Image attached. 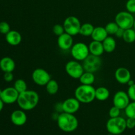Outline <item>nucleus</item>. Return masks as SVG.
<instances>
[{
	"label": "nucleus",
	"mask_w": 135,
	"mask_h": 135,
	"mask_svg": "<svg viewBox=\"0 0 135 135\" xmlns=\"http://www.w3.org/2000/svg\"><path fill=\"white\" fill-rule=\"evenodd\" d=\"M19 93L15 90L14 87H7L2 90L1 99L4 104H12L17 102Z\"/></svg>",
	"instance_id": "obj_11"
},
{
	"label": "nucleus",
	"mask_w": 135,
	"mask_h": 135,
	"mask_svg": "<svg viewBox=\"0 0 135 135\" xmlns=\"http://www.w3.org/2000/svg\"><path fill=\"white\" fill-rule=\"evenodd\" d=\"M3 79L5 81L9 83V82H11L13 80V79H14V75H13L12 72L5 73L3 75Z\"/></svg>",
	"instance_id": "obj_36"
},
{
	"label": "nucleus",
	"mask_w": 135,
	"mask_h": 135,
	"mask_svg": "<svg viewBox=\"0 0 135 135\" xmlns=\"http://www.w3.org/2000/svg\"><path fill=\"white\" fill-rule=\"evenodd\" d=\"M127 84H128V85H129V86H132V85H133V84H134V80H131H131H129V83H128Z\"/></svg>",
	"instance_id": "obj_39"
},
{
	"label": "nucleus",
	"mask_w": 135,
	"mask_h": 135,
	"mask_svg": "<svg viewBox=\"0 0 135 135\" xmlns=\"http://www.w3.org/2000/svg\"><path fill=\"white\" fill-rule=\"evenodd\" d=\"M52 31L54 32V34H55L57 36H59L61 34H63V33H65V29L63 27V25H60V24H56V25H54L53 26Z\"/></svg>",
	"instance_id": "obj_30"
},
{
	"label": "nucleus",
	"mask_w": 135,
	"mask_h": 135,
	"mask_svg": "<svg viewBox=\"0 0 135 135\" xmlns=\"http://www.w3.org/2000/svg\"><path fill=\"white\" fill-rule=\"evenodd\" d=\"M83 66L84 71L95 73L98 71L102 66V59L99 56L90 54L84 61Z\"/></svg>",
	"instance_id": "obj_9"
},
{
	"label": "nucleus",
	"mask_w": 135,
	"mask_h": 135,
	"mask_svg": "<svg viewBox=\"0 0 135 135\" xmlns=\"http://www.w3.org/2000/svg\"><path fill=\"white\" fill-rule=\"evenodd\" d=\"M127 129H133L135 127V119L133 118H129L127 117V119L126 120Z\"/></svg>",
	"instance_id": "obj_35"
},
{
	"label": "nucleus",
	"mask_w": 135,
	"mask_h": 135,
	"mask_svg": "<svg viewBox=\"0 0 135 135\" xmlns=\"http://www.w3.org/2000/svg\"><path fill=\"white\" fill-rule=\"evenodd\" d=\"M65 71L70 77L75 79H79L84 72L83 64L76 60H71L65 65Z\"/></svg>",
	"instance_id": "obj_8"
},
{
	"label": "nucleus",
	"mask_w": 135,
	"mask_h": 135,
	"mask_svg": "<svg viewBox=\"0 0 135 135\" xmlns=\"http://www.w3.org/2000/svg\"><path fill=\"white\" fill-rule=\"evenodd\" d=\"M1 92H2V90L0 89V97H1Z\"/></svg>",
	"instance_id": "obj_41"
},
{
	"label": "nucleus",
	"mask_w": 135,
	"mask_h": 135,
	"mask_svg": "<svg viewBox=\"0 0 135 135\" xmlns=\"http://www.w3.org/2000/svg\"><path fill=\"white\" fill-rule=\"evenodd\" d=\"M127 94L130 100L132 101H135V83L133 85L129 86Z\"/></svg>",
	"instance_id": "obj_34"
},
{
	"label": "nucleus",
	"mask_w": 135,
	"mask_h": 135,
	"mask_svg": "<svg viewBox=\"0 0 135 135\" xmlns=\"http://www.w3.org/2000/svg\"><path fill=\"white\" fill-rule=\"evenodd\" d=\"M123 40L125 42L129 44L133 43L135 42V30L133 28L125 30L123 36Z\"/></svg>",
	"instance_id": "obj_26"
},
{
	"label": "nucleus",
	"mask_w": 135,
	"mask_h": 135,
	"mask_svg": "<svg viewBox=\"0 0 135 135\" xmlns=\"http://www.w3.org/2000/svg\"><path fill=\"white\" fill-rule=\"evenodd\" d=\"M63 25L65 32L74 36L79 34L81 23L77 17L69 16L65 19Z\"/></svg>",
	"instance_id": "obj_7"
},
{
	"label": "nucleus",
	"mask_w": 135,
	"mask_h": 135,
	"mask_svg": "<svg viewBox=\"0 0 135 135\" xmlns=\"http://www.w3.org/2000/svg\"><path fill=\"white\" fill-rule=\"evenodd\" d=\"M108 36V34L105 30V27L102 26H97L95 27L93 30L91 37L92 40L94 41L102 42Z\"/></svg>",
	"instance_id": "obj_20"
},
{
	"label": "nucleus",
	"mask_w": 135,
	"mask_h": 135,
	"mask_svg": "<svg viewBox=\"0 0 135 135\" xmlns=\"http://www.w3.org/2000/svg\"><path fill=\"white\" fill-rule=\"evenodd\" d=\"M117 135H122V134H117Z\"/></svg>",
	"instance_id": "obj_42"
},
{
	"label": "nucleus",
	"mask_w": 135,
	"mask_h": 135,
	"mask_svg": "<svg viewBox=\"0 0 135 135\" xmlns=\"http://www.w3.org/2000/svg\"><path fill=\"white\" fill-rule=\"evenodd\" d=\"M11 121L15 126H22L27 121V115L22 109L15 110L11 115Z\"/></svg>",
	"instance_id": "obj_15"
},
{
	"label": "nucleus",
	"mask_w": 135,
	"mask_h": 135,
	"mask_svg": "<svg viewBox=\"0 0 135 135\" xmlns=\"http://www.w3.org/2000/svg\"><path fill=\"white\" fill-rule=\"evenodd\" d=\"M133 28L135 30V18H134V26H133Z\"/></svg>",
	"instance_id": "obj_40"
},
{
	"label": "nucleus",
	"mask_w": 135,
	"mask_h": 135,
	"mask_svg": "<svg viewBox=\"0 0 135 135\" xmlns=\"http://www.w3.org/2000/svg\"><path fill=\"white\" fill-rule=\"evenodd\" d=\"M110 95L109 90L104 86L96 88V99L98 101L104 102L108 100Z\"/></svg>",
	"instance_id": "obj_22"
},
{
	"label": "nucleus",
	"mask_w": 135,
	"mask_h": 135,
	"mask_svg": "<svg viewBox=\"0 0 135 135\" xmlns=\"http://www.w3.org/2000/svg\"><path fill=\"white\" fill-rule=\"evenodd\" d=\"M6 42L11 46H16L20 44L22 41V36L21 33L17 30H11L7 34H5Z\"/></svg>",
	"instance_id": "obj_17"
},
{
	"label": "nucleus",
	"mask_w": 135,
	"mask_h": 135,
	"mask_svg": "<svg viewBox=\"0 0 135 135\" xmlns=\"http://www.w3.org/2000/svg\"><path fill=\"white\" fill-rule=\"evenodd\" d=\"M71 54L75 60L83 61L90 55L89 47L83 42H77L71 48Z\"/></svg>",
	"instance_id": "obj_6"
},
{
	"label": "nucleus",
	"mask_w": 135,
	"mask_h": 135,
	"mask_svg": "<svg viewBox=\"0 0 135 135\" xmlns=\"http://www.w3.org/2000/svg\"><path fill=\"white\" fill-rule=\"evenodd\" d=\"M119 28V27L115 22H109L105 26V28L108 32V35H115Z\"/></svg>",
	"instance_id": "obj_29"
},
{
	"label": "nucleus",
	"mask_w": 135,
	"mask_h": 135,
	"mask_svg": "<svg viewBox=\"0 0 135 135\" xmlns=\"http://www.w3.org/2000/svg\"><path fill=\"white\" fill-rule=\"evenodd\" d=\"M125 7L128 12L132 14L135 13V0H128Z\"/></svg>",
	"instance_id": "obj_33"
},
{
	"label": "nucleus",
	"mask_w": 135,
	"mask_h": 135,
	"mask_svg": "<svg viewBox=\"0 0 135 135\" xmlns=\"http://www.w3.org/2000/svg\"><path fill=\"white\" fill-rule=\"evenodd\" d=\"M33 82L38 86H46L51 80V75L47 71L42 68H37L32 73Z\"/></svg>",
	"instance_id": "obj_10"
},
{
	"label": "nucleus",
	"mask_w": 135,
	"mask_h": 135,
	"mask_svg": "<svg viewBox=\"0 0 135 135\" xmlns=\"http://www.w3.org/2000/svg\"><path fill=\"white\" fill-rule=\"evenodd\" d=\"M15 67V61L9 57H4L0 60V69L4 73L13 72Z\"/></svg>",
	"instance_id": "obj_18"
},
{
	"label": "nucleus",
	"mask_w": 135,
	"mask_h": 135,
	"mask_svg": "<svg viewBox=\"0 0 135 135\" xmlns=\"http://www.w3.org/2000/svg\"><path fill=\"white\" fill-rule=\"evenodd\" d=\"M130 103V98L127 92L124 91H118L115 94L113 98V104L114 106L117 107L120 109H125Z\"/></svg>",
	"instance_id": "obj_12"
},
{
	"label": "nucleus",
	"mask_w": 135,
	"mask_h": 135,
	"mask_svg": "<svg viewBox=\"0 0 135 135\" xmlns=\"http://www.w3.org/2000/svg\"><path fill=\"white\" fill-rule=\"evenodd\" d=\"M94 28L95 27L92 24L88 23V22L83 24V25H81V26H80L79 34L85 37L91 36Z\"/></svg>",
	"instance_id": "obj_24"
},
{
	"label": "nucleus",
	"mask_w": 135,
	"mask_h": 135,
	"mask_svg": "<svg viewBox=\"0 0 135 135\" xmlns=\"http://www.w3.org/2000/svg\"><path fill=\"white\" fill-rule=\"evenodd\" d=\"M57 126L62 131L71 133L76 130L79 127L77 118L71 113L61 112L57 115Z\"/></svg>",
	"instance_id": "obj_2"
},
{
	"label": "nucleus",
	"mask_w": 135,
	"mask_h": 135,
	"mask_svg": "<svg viewBox=\"0 0 135 135\" xmlns=\"http://www.w3.org/2000/svg\"><path fill=\"white\" fill-rule=\"evenodd\" d=\"M4 107V102H3V100H1V98H0V112L3 110Z\"/></svg>",
	"instance_id": "obj_38"
},
{
	"label": "nucleus",
	"mask_w": 135,
	"mask_h": 135,
	"mask_svg": "<svg viewBox=\"0 0 135 135\" xmlns=\"http://www.w3.org/2000/svg\"><path fill=\"white\" fill-rule=\"evenodd\" d=\"M79 81L81 84L92 85L95 82V75L93 73L84 71L83 75L79 78Z\"/></svg>",
	"instance_id": "obj_23"
},
{
	"label": "nucleus",
	"mask_w": 135,
	"mask_h": 135,
	"mask_svg": "<svg viewBox=\"0 0 135 135\" xmlns=\"http://www.w3.org/2000/svg\"><path fill=\"white\" fill-rule=\"evenodd\" d=\"M107 131L113 135L121 134L127 129L126 119L122 117L110 118L106 123Z\"/></svg>",
	"instance_id": "obj_4"
},
{
	"label": "nucleus",
	"mask_w": 135,
	"mask_h": 135,
	"mask_svg": "<svg viewBox=\"0 0 135 135\" xmlns=\"http://www.w3.org/2000/svg\"><path fill=\"white\" fill-rule=\"evenodd\" d=\"M46 90L50 95H55L59 90V84L54 79H51L46 85Z\"/></svg>",
	"instance_id": "obj_25"
},
{
	"label": "nucleus",
	"mask_w": 135,
	"mask_h": 135,
	"mask_svg": "<svg viewBox=\"0 0 135 135\" xmlns=\"http://www.w3.org/2000/svg\"><path fill=\"white\" fill-rule=\"evenodd\" d=\"M40 97L38 92L34 90H26L19 94L17 103L22 110L30 111L37 106Z\"/></svg>",
	"instance_id": "obj_1"
},
{
	"label": "nucleus",
	"mask_w": 135,
	"mask_h": 135,
	"mask_svg": "<svg viewBox=\"0 0 135 135\" xmlns=\"http://www.w3.org/2000/svg\"><path fill=\"white\" fill-rule=\"evenodd\" d=\"M57 45L62 50H70L73 46V36L65 32L57 38Z\"/></svg>",
	"instance_id": "obj_16"
},
{
	"label": "nucleus",
	"mask_w": 135,
	"mask_h": 135,
	"mask_svg": "<svg viewBox=\"0 0 135 135\" xmlns=\"http://www.w3.org/2000/svg\"><path fill=\"white\" fill-rule=\"evenodd\" d=\"M124 32H125V30H124V29L121 28H119V29L117 30V31L116 32V33L115 35L117 38H123Z\"/></svg>",
	"instance_id": "obj_37"
},
{
	"label": "nucleus",
	"mask_w": 135,
	"mask_h": 135,
	"mask_svg": "<svg viewBox=\"0 0 135 135\" xmlns=\"http://www.w3.org/2000/svg\"><path fill=\"white\" fill-rule=\"evenodd\" d=\"M90 54L96 55V56L100 57L105 51H104V46L102 42L98 41L93 40L90 43L89 46Z\"/></svg>",
	"instance_id": "obj_19"
},
{
	"label": "nucleus",
	"mask_w": 135,
	"mask_h": 135,
	"mask_svg": "<svg viewBox=\"0 0 135 135\" xmlns=\"http://www.w3.org/2000/svg\"><path fill=\"white\" fill-rule=\"evenodd\" d=\"M14 87L18 93H21L27 90V84L23 79H17L14 83Z\"/></svg>",
	"instance_id": "obj_27"
},
{
	"label": "nucleus",
	"mask_w": 135,
	"mask_h": 135,
	"mask_svg": "<svg viewBox=\"0 0 135 135\" xmlns=\"http://www.w3.org/2000/svg\"><path fill=\"white\" fill-rule=\"evenodd\" d=\"M125 113L127 117L135 119V101L129 103L125 109Z\"/></svg>",
	"instance_id": "obj_28"
},
{
	"label": "nucleus",
	"mask_w": 135,
	"mask_h": 135,
	"mask_svg": "<svg viewBox=\"0 0 135 135\" xmlns=\"http://www.w3.org/2000/svg\"><path fill=\"white\" fill-rule=\"evenodd\" d=\"M11 30L10 25L5 21L0 22V33L3 34H7Z\"/></svg>",
	"instance_id": "obj_32"
},
{
	"label": "nucleus",
	"mask_w": 135,
	"mask_h": 135,
	"mask_svg": "<svg viewBox=\"0 0 135 135\" xmlns=\"http://www.w3.org/2000/svg\"><path fill=\"white\" fill-rule=\"evenodd\" d=\"M134 17L133 14L129 12L121 11L117 13L115 18V22L117 24L119 27L127 30L133 28L134 22Z\"/></svg>",
	"instance_id": "obj_5"
},
{
	"label": "nucleus",
	"mask_w": 135,
	"mask_h": 135,
	"mask_svg": "<svg viewBox=\"0 0 135 135\" xmlns=\"http://www.w3.org/2000/svg\"><path fill=\"white\" fill-rule=\"evenodd\" d=\"M115 78L119 84H126L131 79V74L125 67H119L115 72Z\"/></svg>",
	"instance_id": "obj_14"
},
{
	"label": "nucleus",
	"mask_w": 135,
	"mask_h": 135,
	"mask_svg": "<svg viewBox=\"0 0 135 135\" xmlns=\"http://www.w3.org/2000/svg\"><path fill=\"white\" fill-rule=\"evenodd\" d=\"M104 51L106 53H112L116 48V42L114 38L108 36L102 42Z\"/></svg>",
	"instance_id": "obj_21"
},
{
	"label": "nucleus",
	"mask_w": 135,
	"mask_h": 135,
	"mask_svg": "<svg viewBox=\"0 0 135 135\" xmlns=\"http://www.w3.org/2000/svg\"><path fill=\"white\" fill-rule=\"evenodd\" d=\"M120 113H121V109L114 105L112 107L109 111V116L110 117V118L119 117Z\"/></svg>",
	"instance_id": "obj_31"
},
{
	"label": "nucleus",
	"mask_w": 135,
	"mask_h": 135,
	"mask_svg": "<svg viewBox=\"0 0 135 135\" xmlns=\"http://www.w3.org/2000/svg\"><path fill=\"white\" fill-rule=\"evenodd\" d=\"M80 102L76 98H67L61 104L62 112L74 114L80 109Z\"/></svg>",
	"instance_id": "obj_13"
},
{
	"label": "nucleus",
	"mask_w": 135,
	"mask_h": 135,
	"mask_svg": "<svg viewBox=\"0 0 135 135\" xmlns=\"http://www.w3.org/2000/svg\"><path fill=\"white\" fill-rule=\"evenodd\" d=\"M75 97L83 104H90L96 99V88L92 85L81 84L75 90Z\"/></svg>",
	"instance_id": "obj_3"
}]
</instances>
